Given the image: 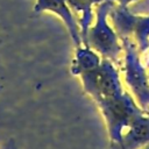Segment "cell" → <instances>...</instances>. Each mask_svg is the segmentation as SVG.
I'll use <instances>...</instances> for the list:
<instances>
[{"mask_svg": "<svg viewBox=\"0 0 149 149\" xmlns=\"http://www.w3.org/2000/svg\"><path fill=\"white\" fill-rule=\"evenodd\" d=\"M113 0H102L97 6V19L93 27L87 31L86 47L98 51L104 58L111 62H118L121 55L122 43L115 30L108 24L107 17L114 6Z\"/></svg>", "mask_w": 149, "mask_h": 149, "instance_id": "obj_1", "label": "cell"}, {"mask_svg": "<svg viewBox=\"0 0 149 149\" xmlns=\"http://www.w3.org/2000/svg\"><path fill=\"white\" fill-rule=\"evenodd\" d=\"M149 143V115L135 118L127 134L122 135L119 143H112V149H141Z\"/></svg>", "mask_w": 149, "mask_h": 149, "instance_id": "obj_6", "label": "cell"}, {"mask_svg": "<svg viewBox=\"0 0 149 149\" xmlns=\"http://www.w3.org/2000/svg\"><path fill=\"white\" fill-rule=\"evenodd\" d=\"M98 106L106 120L111 143H119L123 128L129 127L135 118L143 114L134 98L127 92L120 97L102 100L98 102Z\"/></svg>", "mask_w": 149, "mask_h": 149, "instance_id": "obj_2", "label": "cell"}, {"mask_svg": "<svg viewBox=\"0 0 149 149\" xmlns=\"http://www.w3.org/2000/svg\"><path fill=\"white\" fill-rule=\"evenodd\" d=\"M130 12L134 14H148L149 13V0H139L130 8Z\"/></svg>", "mask_w": 149, "mask_h": 149, "instance_id": "obj_11", "label": "cell"}, {"mask_svg": "<svg viewBox=\"0 0 149 149\" xmlns=\"http://www.w3.org/2000/svg\"><path fill=\"white\" fill-rule=\"evenodd\" d=\"M84 90L98 104L102 100L120 97L125 93L119 73L113 62L104 58L99 66L79 74Z\"/></svg>", "mask_w": 149, "mask_h": 149, "instance_id": "obj_3", "label": "cell"}, {"mask_svg": "<svg viewBox=\"0 0 149 149\" xmlns=\"http://www.w3.org/2000/svg\"><path fill=\"white\" fill-rule=\"evenodd\" d=\"M141 149H149V143H148V144H146L144 147H142Z\"/></svg>", "mask_w": 149, "mask_h": 149, "instance_id": "obj_13", "label": "cell"}, {"mask_svg": "<svg viewBox=\"0 0 149 149\" xmlns=\"http://www.w3.org/2000/svg\"><path fill=\"white\" fill-rule=\"evenodd\" d=\"M42 10H50L56 13L66 24L71 38L73 41V44L77 48L81 45L83 40H81L80 28L76 22V19L65 0H37L35 5V12H42Z\"/></svg>", "mask_w": 149, "mask_h": 149, "instance_id": "obj_5", "label": "cell"}, {"mask_svg": "<svg viewBox=\"0 0 149 149\" xmlns=\"http://www.w3.org/2000/svg\"><path fill=\"white\" fill-rule=\"evenodd\" d=\"M101 63L100 57L91 49V48H77L76 58L73 59L72 64V73L73 74H80L85 71H90L99 66Z\"/></svg>", "mask_w": 149, "mask_h": 149, "instance_id": "obj_9", "label": "cell"}, {"mask_svg": "<svg viewBox=\"0 0 149 149\" xmlns=\"http://www.w3.org/2000/svg\"><path fill=\"white\" fill-rule=\"evenodd\" d=\"M112 24L114 27L115 33L119 38H133L136 26L141 19L140 15H135L130 12L127 6H121L119 3H114L108 14Z\"/></svg>", "mask_w": 149, "mask_h": 149, "instance_id": "obj_7", "label": "cell"}, {"mask_svg": "<svg viewBox=\"0 0 149 149\" xmlns=\"http://www.w3.org/2000/svg\"><path fill=\"white\" fill-rule=\"evenodd\" d=\"M125 80L142 111H149V76L140 62L139 49L132 38H122Z\"/></svg>", "mask_w": 149, "mask_h": 149, "instance_id": "obj_4", "label": "cell"}, {"mask_svg": "<svg viewBox=\"0 0 149 149\" xmlns=\"http://www.w3.org/2000/svg\"><path fill=\"white\" fill-rule=\"evenodd\" d=\"M147 113H148V115H149V111H148V112H147Z\"/></svg>", "mask_w": 149, "mask_h": 149, "instance_id": "obj_14", "label": "cell"}, {"mask_svg": "<svg viewBox=\"0 0 149 149\" xmlns=\"http://www.w3.org/2000/svg\"><path fill=\"white\" fill-rule=\"evenodd\" d=\"M69 7L73 10L77 12L81 15L80 17V34H81V40L83 43L86 47V37H87V31L90 29V26L93 20L92 15V6L94 3L100 2V0H65Z\"/></svg>", "mask_w": 149, "mask_h": 149, "instance_id": "obj_8", "label": "cell"}, {"mask_svg": "<svg viewBox=\"0 0 149 149\" xmlns=\"http://www.w3.org/2000/svg\"><path fill=\"white\" fill-rule=\"evenodd\" d=\"M133 37L136 41L135 44L140 52H144L149 49V16H141Z\"/></svg>", "mask_w": 149, "mask_h": 149, "instance_id": "obj_10", "label": "cell"}, {"mask_svg": "<svg viewBox=\"0 0 149 149\" xmlns=\"http://www.w3.org/2000/svg\"><path fill=\"white\" fill-rule=\"evenodd\" d=\"M100 1H102V0H100ZM113 1L118 2V3L121 5V6H128V3L133 2V1H136V0H113Z\"/></svg>", "mask_w": 149, "mask_h": 149, "instance_id": "obj_12", "label": "cell"}]
</instances>
